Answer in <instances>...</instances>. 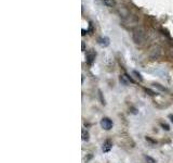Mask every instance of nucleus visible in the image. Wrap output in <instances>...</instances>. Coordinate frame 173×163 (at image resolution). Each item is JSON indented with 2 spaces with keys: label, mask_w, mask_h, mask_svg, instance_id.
<instances>
[{
  "label": "nucleus",
  "mask_w": 173,
  "mask_h": 163,
  "mask_svg": "<svg viewBox=\"0 0 173 163\" xmlns=\"http://www.w3.org/2000/svg\"><path fill=\"white\" fill-rule=\"evenodd\" d=\"M81 48H82V51H85V43H82V46H81Z\"/></svg>",
  "instance_id": "nucleus-14"
},
{
  "label": "nucleus",
  "mask_w": 173,
  "mask_h": 163,
  "mask_svg": "<svg viewBox=\"0 0 173 163\" xmlns=\"http://www.w3.org/2000/svg\"><path fill=\"white\" fill-rule=\"evenodd\" d=\"M103 2L108 8H113L116 6V0H103Z\"/></svg>",
  "instance_id": "nucleus-7"
},
{
  "label": "nucleus",
  "mask_w": 173,
  "mask_h": 163,
  "mask_svg": "<svg viewBox=\"0 0 173 163\" xmlns=\"http://www.w3.org/2000/svg\"><path fill=\"white\" fill-rule=\"evenodd\" d=\"M99 44L101 46L103 47H106L109 45V39L107 37H102V38H99Z\"/></svg>",
  "instance_id": "nucleus-6"
},
{
  "label": "nucleus",
  "mask_w": 173,
  "mask_h": 163,
  "mask_svg": "<svg viewBox=\"0 0 173 163\" xmlns=\"http://www.w3.org/2000/svg\"><path fill=\"white\" fill-rule=\"evenodd\" d=\"M161 126L162 127H163V129H166V131H169V125H168V124H166V123H161Z\"/></svg>",
  "instance_id": "nucleus-12"
},
{
  "label": "nucleus",
  "mask_w": 173,
  "mask_h": 163,
  "mask_svg": "<svg viewBox=\"0 0 173 163\" xmlns=\"http://www.w3.org/2000/svg\"><path fill=\"white\" fill-rule=\"evenodd\" d=\"M111 146H113V143L111 140H106L105 143H103V152H108L111 149Z\"/></svg>",
  "instance_id": "nucleus-4"
},
{
  "label": "nucleus",
  "mask_w": 173,
  "mask_h": 163,
  "mask_svg": "<svg viewBox=\"0 0 173 163\" xmlns=\"http://www.w3.org/2000/svg\"><path fill=\"white\" fill-rule=\"evenodd\" d=\"M101 126H102L104 129L108 131V129H111V127H113V122H111L108 117H104V119H102V121H101Z\"/></svg>",
  "instance_id": "nucleus-2"
},
{
  "label": "nucleus",
  "mask_w": 173,
  "mask_h": 163,
  "mask_svg": "<svg viewBox=\"0 0 173 163\" xmlns=\"http://www.w3.org/2000/svg\"><path fill=\"white\" fill-rule=\"evenodd\" d=\"M133 74H134V75H136V77L139 78V80H143L142 76H141V74H140V73H137V72H136V71H134V72H133Z\"/></svg>",
  "instance_id": "nucleus-11"
},
{
  "label": "nucleus",
  "mask_w": 173,
  "mask_h": 163,
  "mask_svg": "<svg viewBox=\"0 0 173 163\" xmlns=\"http://www.w3.org/2000/svg\"><path fill=\"white\" fill-rule=\"evenodd\" d=\"M146 38V32L142 26H136L132 29V39L135 44L141 45L145 41Z\"/></svg>",
  "instance_id": "nucleus-1"
},
{
  "label": "nucleus",
  "mask_w": 173,
  "mask_h": 163,
  "mask_svg": "<svg viewBox=\"0 0 173 163\" xmlns=\"http://www.w3.org/2000/svg\"><path fill=\"white\" fill-rule=\"evenodd\" d=\"M81 32H82V35H85V29H82Z\"/></svg>",
  "instance_id": "nucleus-16"
},
{
  "label": "nucleus",
  "mask_w": 173,
  "mask_h": 163,
  "mask_svg": "<svg viewBox=\"0 0 173 163\" xmlns=\"http://www.w3.org/2000/svg\"><path fill=\"white\" fill-rule=\"evenodd\" d=\"M120 82H121L123 85H129L130 82H133V80H132L131 77L127 76V75H121V76H120Z\"/></svg>",
  "instance_id": "nucleus-5"
},
{
  "label": "nucleus",
  "mask_w": 173,
  "mask_h": 163,
  "mask_svg": "<svg viewBox=\"0 0 173 163\" xmlns=\"http://www.w3.org/2000/svg\"><path fill=\"white\" fill-rule=\"evenodd\" d=\"M145 159H146V162L147 163H156V161L154 160L153 158H151V157H146Z\"/></svg>",
  "instance_id": "nucleus-10"
},
{
  "label": "nucleus",
  "mask_w": 173,
  "mask_h": 163,
  "mask_svg": "<svg viewBox=\"0 0 173 163\" xmlns=\"http://www.w3.org/2000/svg\"><path fill=\"white\" fill-rule=\"evenodd\" d=\"M82 140H89V133L87 131H82Z\"/></svg>",
  "instance_id": "nucleus-8"
},
{
  "label": "nucleus",
  "mask_w": 173,
  "mask_h": 163,
  "mask_svg": "<svg viewBox=\"0 0 173 163\" xmlns=\"http://www.w3.org/2000/svg\"><path fill=\"white\" fill-rule=\"evenodd\" d=\"M95 56H97V53H95L93 50H90V51L87 53V63L91 65V64L93 63V61L95 60Z\"/></svg>",
  "instance_id": "nucleus-3"
},
{
  "label": "nucleus",
  "mask_w": 173,
  "mask_h": 163,
  "mask_svg": "<svg viewBox=\"0 0 173 163\" xmlns=\"http://www.w3.org/2000/svg\"><path fill=\"white\" fill-rule=\"evenodd\" d=\"M146 92H149V95H155V92H151V89H146Z\"/></svg>",
  "instance_id": "nucleus-13"
},
{
  "label": "nucleus",
  "mask_w": 173,
  "mask_h": 163,
  "mask_svg": "<svg viewBox=\"0 0 173 163\" xmlns=\"http://www.w3.org/2000/svg\"><path fill=\"white\" fill-rule=\"evenodd\" d=\"M169 119H170V120H171V122H172V123H173V115H172V114H171V115H169Z\"/></svg>",
  "instance_id": "nucleus-15"
},
{
  "label": "nucleus",
  "mask_w": 173,
  "mask_h": 163,
  "mask_svg": "<svg viewBox=\"0 0 173 163\" xmlns=\"http://www.w3.org/2000/svg\"><path fill=\"white\" fill-rule=\"evenodd\" d=\"M154 86H155V87H156V88H158L159 90H161V92H166V90H167V89H166L165 87H162V86L160 85V84H157V83H155V84H154Z\"/></svg>",
  "instance_id": "nucleus-9"
}]
</instances>
